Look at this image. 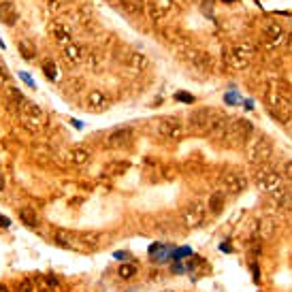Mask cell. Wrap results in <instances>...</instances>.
I'll list each match as a JSON object with an SVG mask.
<instances>
[{
  "label": "cell",
  "instance_id": "obj_1",
  "mask_svg": "<svg viewBox=\"0 0 292 292\" xmlns=\"http://www.w3.org/2000/svg\"><path fill=\"white\" fill-rule=\"evenodd\" d=\"M264 105H267V111L273 115L277 122H282V124H288V122L292 120V102L275 86L267 88V94H264Z\"/></svg>",
  "mask_w": 292,
  "mask_h": 292
},
{
  "label": "cell",
  "instance_id": "obj_2",
  "mask_svg": "<svg viewBox=\"0 0 292 292\" xmlns=\"http://www.w3.org/2000/svg\"><path fill=\"white\" fill-rule=\"evenodd\" d=\"M254 134V126H252L250 120L245 118H237L228 122V128L224 132V143L228 147H243Z\"/></svg>",
  "mask_w": 292,
  "mask_h": 292
},
{
  "label": "cell",
  "instance_id": "obj_3",
  "mask_svg": "<svg viewBox=\"0 0 292 292\" xmlns=\"http://www.w3.org/2000/svg\"><path fill=\"white\" fill-rule=\"evenodd\" d=\"M271 156H273V143L262 137V134H258L250 141V149H248V160L250 162H256V164H262V162H267Z\"/></svg>",
  "mask_w": 292,
  "mask_h": 292
},
{
  "label": "cell",
  "instance_id": "obj_4",
  "mask_svg": "<svg viewBox=\"0 0 292 292\" xmlns=\"http://www.w3.org/2000/svg\"><path fill=\"white\" fill-rule=\"evenodd\" d=\"M254 184L260 192H273L277 186H282V175L271 166H260L254 173Z\"/></svg>",
  "mask_w": 292,
  "mask_h": 292
},
{
  "label": "cell",
  "instance_id": "obj_5",
  "mask_svg": "<svg viewBox=\"0 0 292 292\" xmlns=\"http://www.w3.org/2000/svg\"><path fill=\"white\" fill-rule=\"evenodd\" d=\"M17 109H19V118H22V122H24L26 126H30V128H41V126L45 124V111L36 105V102L24 100Z\"/></svg>",
  "mask_w": 292,
  "mask_h": 292
},
{
  "label": "cell",
  "instance_id": "obj_6",
  "mask_svg": "<svg viewBox=\"0 0 292 292\" xmlns=\"http://www.w3.org/2000/svg\"><path fill=\"white\" fill-rule=\"evenodd\" d=\"M252 58H254V47L248 43H239L228 51V64H230V68H235V70L248 68Z\"/></svg>",
  "mask_w": 292,
  "mask_h": 292
},
{
  "label": "cell",
  "instance_id": "obj_7",
  "mask_svg": "<svg viewBox=\"0 0 292 292\" xmlns=\"http://www.w3.org/2000/svg\"><path fill=\"white\" fill-rule=\"evenodd\" d=\"M184 132H186V126H184V122L177 118H162L158 122V134L168 141L184 139Z\"/></svg>",
  "mask_w": 292,
  "mask_h": 292
},
{
  "label": "cell",
  "instance_id": "obj_8",
  "mask_svg": "<svg viewBox=\"0 0 292 292\" xmlns=\"http://www.w3.org/2000/svg\"><path fill=\"white\" fill-rule=\"evenodd\" d=\"M205 213H207V205L205 203H192L181 211V222L188 228H196L205 222Z\"/></svg>",
  "mask_w": 292,
  "mask_h": 292
},
{
  "label": "cell",
  "instance_id": "obj_9",
  "mask_svg": "<svg viewBox=\"0 0 292 292\" xmlns=\"http://www.w3.org/2000/svg\"><path fill=\"white\" fill-rule=\"evenodd\" d=\"M248 188V179L239 171H226L222 175V190L226 194H239Z\"/></svg>",
  "mask_w": 292,
  "mask_h": 292
},
{
  "label": "cell",
  "instance_id": "obj_10",
  "mask_svg": "<svg viewBox=\"0 0 292 292\" xmlns=\"http://www.w3.org/2000/svg\"><path fill=\"white\" fill-rule=\"evenodd\" d=\"M132 137H134L132 128L130 126H122V128L113 130L107 137V145L113 147V149H124V147H128V145L132 143Z\"/></svg>",
  "mask_w": 292,
  "mask_h": 292
},
{
  "label": "cell",
  "instance_id": "obj_11",
  "mask_svg": "<svg viewBox=\"0 0 292 292\" xmlns=\"http://www.w3.org/2000/svg\"><path fill=\"white\" fill-rule=\"evenodd\" d=\"M213 113L216 111H211V109H196V111L190 113V118H188V126H190L194 132H203L205 134L207 126H209V122L213 118Z\"/></svg>",
  "mask_w": 292,
  "mask_h": 292
},
{
  "label": "cell",
  "instance_id": "obj_12",
  "mask_svg": "<svg viewBox=\"0 0 292 292\" xmlns=\"http://www.w3.org/2000/svg\"><path fill=\"white\" fill-rule=\"evenodd\" d=\"M284 38V28L277 22H267L262 28V41H264V47L273 49L282 43Z\"/></svg>",
  "mask_w": 292,
  "mask_h": 292
},
{
  "label": "cell",
  "instance_id": "obj_13",
  "mask_svg": "<svg viewBox=\"0 0 292 292\" xmlns=\"http://www.w3.org/2000/svg\"><path fill=\"white\" fill-rule=\"evenodd\" d=\"M86 56H88V54L83 51L81 45H77V43H73V41L62 47V58L66 60V64H70V66H79V64L86 60Z\"/></svg>",
  "mask_w": 292,
  "mask_h": 292
},
{
  "label": "cell",
  "instance_id": "obj_14",
  "mask_svg": "<svg viewBox=\"0 0 292 292\" xmlns=\"http://www.w3.org/2000/svg\"><path fill=\"white\" fill-rule=\"evenodd\" d=\"M228 118L226 115H220V113H213V118L209 122V126H207V130L205 134L207 137H211V139H224V132H226V128H228Z\"/></svg>",
  "mask_w": 292,
  "mask_h": 292
},
{
  "label": "cell",
  "instance_id": "obj_15",
  "mask_svg": "<svg viewBox=\"0 0 292 292\" xmlns=\"http://www.w3.org/2000/svg\"><path fill=\"white\" fill-rule=\"evenodd\" d=\"M171 6H173V0H147V15L158 22V19H162L171 11Z\"/></svg>",
  "mask_w": 292,
  "mask_h": 292
},
{
  "label": "cell",
  "instance_id": "obj_16",
  "mask_svg": "<svg viewBox=\"0 0 292 292\" xmlns=\"http://www.w3.org/2000/svg\"><path fill=\"white\" fill-rule=\"evenodd\" d=\"M86 107L90 109V111H102V109H107V94L100 92V90H92V92H88Z\"/></svg>",
  "mask_w": 292,
  "mask_h": 292
},
{
  "label": "cell",
  "instance_id": "obj_17",
  "mask_svg": "<svg viewBox=\"0 0 292 292\" xmlns=\"http://www.w3.org/2000/svg\"><path fill=\"white\" fill-rule=\"evenodd\" d=\"M224 203H226V192L224 190H216L209 198H207L205 205H207V211L213 213V216H218V213H222Z\"/></svg>",
  "mask_w": 292,
  "mask_h": 292
},
{
  "label": "cell",
  "instance_id": "obj_18",
  "mask_svg": "<svg viewBox=\"0 0 292 292\" xmlns=\"http://www.w3.org/2000/svg\"><path fill=\"white\" fill-rule=\"evenodd\" d=\"M0 22L6 24V26H13L17 22V11H15V6H13V2H9V0L0 2Z\"/></svg>",
  "mask_w": 292,
  "mask_h": 292
},
{
  "label": "cell",
  "instance_id": "obj_19",
  "mask_svg": "<svg viewBox=\"0 0 292 292\" xmlns=\"http://www.w3.org/2000/svg\"><path fill=\"white\" fill-rule=\"evenodd\" d=\"M51 34H54V38L62 45V47L73 41V38H70V30H68L64 24H60V22H54V24H51Z\"/></svg>",
  "mask_w": 292,
  "mask_h": 292
},
{
  "label": "cell",
  "instance_id": "obj_20",
  "mask_svg": "<svg viewBox=\"0 0 292 292\" xmlns=\"http://www.w3.org/2000/svg\"><path fill=\"white\" fill-rule=\"evenodd\" d=\"M126 64H128V68H132V70H145L149 60H147L143 54H141V51H132V54L128 56Z\"/></svg>",
  "mask_w": 292,
  "mask_h": 292
},
{
  "label": "cell",
  "instance_id": "obj_21",
  "mask_svg": "<svg viewBox=\"0 0 292 292\" xmlns=\"http://www.w3.org/2000/svg\"><path fill=\"white\" fill-rule=\"evenodd\" d=\"M70 162H73V164H77V166L88 164V162H90V152H88L86 147L73 149V152H70Z\"/></svg>",
  "mask_w": 292,
  "mask_h": 292
},
{
  "label": "cell",
  "instance_id": "obj_22",
  "mask_svg": "<svg viewBox=\"0 0 292 292\" xmlns=\"http://www.w3.org/2000/svg\"><path fill=\"white\" fill-rule=\"evenodd\" d=\"M19 220H22L24 224H28V226H36L38 216H36V211L32 209V207H22V209H19Z\"/></svg>",
  "mask_w": 292,
  "mask_h": 292
},
{
  "label": "cell",
  "instance_id": "obj_23",
  "mask_svg": "<svg viewBox=\"0 0 292 292\" xmlns=\"http://www.w3.org/2000/svg\"><path fill=\"white\" fill-rule=\"evenodd\" d=\"M188 54H186V60L194 64V66H205V62H207V56L203 54V51H198V49H186Z\"/></svg>",
  "mask_w": 292,
  "mask_h": 292
},
{
  "label": "cell",
  "instance_id": "obj_24",
  "mask_svg": "<svg viewBox=\"0 0 292 292\" xmlns=\"http://www.w3.org/2000/svg\"><path fill=\"white\" fill-rule=\"evenodd\" d=\"M149 254H152L154 260L162 262V260H166L168 248H166V245H162V243H156V245H152V248H149Z\"/></svg>",
  "mask_w": 292,
  "mask_h": 292
},
{
  "label": "cell",
  "instance_id": "obj_25",
  "mask_svg": "<svg viewBox=\"0 0 292 292\" xmlns=\"http://www.w3.org/2000/svg\"><path fill=\"white\" fill-rule=\"evenodd\" d=\"M118 273H120V277H122V280H130V277H132L134 273H137V267H134L132 262H128V264H122Z\"/></svg>",
  "mask_w": 292,
  "mask_h": 292
},
{
  "label": "cell",
  "instance_id": "obj_26",
  "mask_svg": "<svg viewBox=\"0 0 292 292\" xmlns=\"http://www.w3.org/2000/svg\"><path fill=\"white\" fill-rule=\"evenodd\" d=\"M43 73H45V77H47V79H51V81L58 79V68H56L54 62H43Z\"/></svg>",
  "mask_w": 292,
  "mask_h": 292
},
{
  "label": "cell",
  "instance_id": "obj_27",
  "mask_svg": "<svg viewBox=\"0 0 292 292\" xmlns=\"http://www.w3.org/2000/svg\"><path fill=\"white\" fill-rule=\"evenodd\" d=\"M17 47H19V51H22V56L26 58V60H34V49H32L26 41H19Z\"/></svg>",
  "mask_w": 292,
  "mask_h": 292
},
{
  "label": "cell",
  "instance_id": "obj_28",
  "mask_svg": "<svg viewBox=\"0 0 292 292\" xmlns=\"http://www.w3.org/2000/svg\"><path fill=\"white\" fill-rule=\"evenodd\" d=\"M6 83H13L11 73H9V68H6V64L0 60V86H6Z\"/></svg>",
  "mask_w": 292,
  "mask_h": 292
},
{
  "label": "cell",
  "instance_id": "obj_29",
  "mask_svg": "<svg viewBox=\"0 0 292 292\" xmlns=\"http://www.w3.org/2000/svg\"><path fill=\"white\" fill-rule=\"evenodd\" d=\"M175 98H177V100H184V102H192L194 96H192V94H186V92H177V94H175Z\"/></svg>",
  "mask_w": 292,
  "mask_h": 292
},
{
  "label": "cell",
  "instance_id": "obj_30",
  "mask_svg": "<svg viewBox=\"0 0 292 292\" xmlns=\"http://www.w3.org/2000/svg\"><path fill=\"white\" fill-rule=\"evenodd\" d=\"M186 256H190V250H188V248H181V250H177V252H175V260H181V258H186Z\"/></svg>",
  "mask_w": 292,
  "mask_h": 292
},
{
  "label": "cell",
  "instance_id": "obj_31",
  "mask_svg": "<svg viewBox=\"0 0 292 292\" xmlns=\"http://www.w3.org/2000/svg\"><path fill=\"white\" fill-rule=\"evenodd\" d=\"M284 175H286V179L292 181V160H288L286 164H284Z\"/></svg>",
  "mask_w": 292,
  "mask_h": 292
},
{
  "label": "cell",
  "instance_id": "obj_32",
  "mask_svg": "<svg viewBox=\"0 0 292 292\" xmlns=\"http://www.w3.org/2000/svg\"><path fill=\"white\" fill-rule=\"evenodd\" d=\"M200 262H203V260H200V258H192V260L188 262V271H194L196 267H200Z\"/></svg>",
  "mask_w": 292,
  "mask_h": 292
},
{
  "label": "cell",
  "instance_id": "obj_33",
  "mask_svg": "<svg viewBox=\"0 0 292 292\" xmlns=\"http://www.w3.org/2000/svg\"><path fill=\"white\" fill-rule=\"evenodd\" d=\"M22 79H24L26 83H28V86H34V81H32V79H30V77H28V75H22Z\"/></svg>",
  "mask_w": 292,
  "mask_h": 292
},
{
  "label": "cell",
  "instance_id": "obj_34",
  "mask_svg": "<svg viewBox=\"0 0 292 292\" xmlns=\"http://www.w3.org/2000/svg\"><path fill=\"white\" fill-rule=\"evenodd\" d=\"M284 207H288V209L292 211V194H288V200H286V205H284Z\"/></svg>",
  "mask_w": 292,
  "mask_h": 292
},
{
  "label": "cell",
  "instance_id": "obj_35",
  "mask_svg": "<svg viewBox=\"0 0 292 292\" xmlns=\"http://www.w3.org/2000/svg\"><path fill=\"white\" fill-rule=\"evenodd\" d=\"M115 256H118V258H122V260H126V258H128V254H126V252H118V254H115Z\"/></svg>",
  "mask_w": 292,
  "mask_h": 292
},
{
  "label": "cell",
  "instance_id": "obj_36",
  "mask_svg": "<svg viewBox=\"0 0 292 292\" xmlns=\"http://www.w3.org/2000/svg\"><path fill=\"white\" fill-rule=\"evenodd\" d=\"M2 188H4V177L0 175V190H2Z\"/></svg>",
  "mask_w": 292,
  "mask_h": 292
},
{
  "label": "cell",
  "instance_id": "obj_37",
  "mask_svg": "<svg viewBox=\"0 0 292 292\" xmlns=\"http://www.w3.org/2000/svg\"><path fill=\"white\" fill-rule=\"evenodd\" d=\"M288 45H290V47H292V32H290V36H288Z\"/></svg>",
  "mask_w": 292,
  "mask_h": 292
}]
</instances>
